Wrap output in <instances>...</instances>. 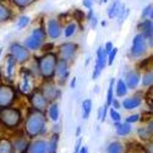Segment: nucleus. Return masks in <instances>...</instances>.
<instances>
[{"label": "nucleus", "mask_w": 153, "mask_h": 153, "mask_svg": "<svg viewBox=\"0 0 153 153\" xmlns=\"http://www.w3.org/2000/svg\"><path fill=\"white\" fill-rule=\"evenodd\" d=\"M58 61L59 60L54 53H45L43 56L38 58V71L45 81H50L56 75Z\"/></svg>", "instance_id": "f257e3e1"}, {"label": "nucleus", "mask_w": 153, "mask_h": 153, "mask_svg": "<svg viewBox=\"0 0 153 153\" xmlns=\"http://www.w3.org/2000/svg\"><path fill=\"white\" fill-rule=\"evenodd\" d=\"M45 126V115L43 114V111L39 110H32L26 120V132L28 136L33 137L39 135Z\"/></svg>", "instance_id": "f03ea898"}, {"label": "nucleus", "mask_w": 153, "mask_h": 153, "mask_svg": "<svg viewBox=\"0 0 153 153\" xmlns=\"http://www.w3.org/2000/svg\"><path fill=\"white\" fill-rule=\"evenodd\" d=\"M0 120L7 129H14L21 121V113L16 108H3L0 110Z\"/></svg>", "instance_id": "7ed1b4c3"}, {"label": "nucleus", "mask_w": 153, "mask_h": 153, "mask_svg": "<svg viewBox=\"0 0 153 153\" xmlns=\"http://www.w3.org/2000/svg\"><path fill=\"white\" fill-rule=\"evenodd\" d=\"M45 39V33L43 28H36L32 31V33L25 39V47L30 50H38L41 47H43Z\"/></svg>", "instance_id": "20e7f679"}, {"label": "nucleus", "mask_w": 153, "mask_h": 153, "mask_svg": "<svg viewBox=\"0 0 153 153\" xmlns=\"http://www.w3.org/2000/svg\"><path fill=\"white\" fill-rule=\"evenodd\" d=\"M107 62H108V54L105 52V48L99 47L97 49V60H96L94 69H93V72H92V79L93 80L98 79V76L100 75V72L105 69Z\"/></svg>", "instance_id": "39448f33"}, {"label": "nucleus", "mask_w": 153, "mask_h": 153, "mask_svg": "<svg viewBox=\"0 0 153 153\" xmlns=\"http://www.w3.org/2000/svg\"><path fill=\"white\" fill-rule=\"evenodd\" d=\"M16 98V90L12 86L1 85L0 86V107L7 108Z\"/></svg>", "instance_id": "423d86ee"}, {"label": "nucleus", "mask_w": 153, "mask_h": 153, "mask_svg": "<svg viewBox=\"0 0 153 153\" xmlns=\"http://www.w3.org/2000/svg\"><path fill=\"white\" fill-rule=\"evenodd\" d=\"M30 102L33 107V109L39 110V111H44L47 105H48V99L45 98V96L43 94L41 88L34 90L31 94H30Z\"/></svg>", "instance_id": "0eeeda50"}, {"label": "nucleus", "mask_w": 153, "mask_h": 153, "mask_svg": "<svg viewBox=\"0 0 153 153\" xmlns=\"http://www.w3.org/2000/svg\"><path fill=\"white\" fill-rule=\"evenodd\" d=\"M10 54L17 60V62L22 64L30 59V49L19 43H12L10 45Z\"/></svg>", "instance_id": "6e6552de"}, {"label": "nucleus", "mask_w": 153, "mask_h": 153, "mask_svg": "<svg viewBox=\"0 0 153 153\" xmlns=\"http://www.w3.org/2000/svg\"><path fill=\"white\" fill-rule=\"evenodd\" d=\"M146 39L147 38L143 34H136L134 37V41H132V45H131V55L135 58L138 56H142L146 53Z\"/></svg>", "instance_id": "1a4fd4ad"}, {"label": "nucleus", "mask_w": 153, "mask_h": 153, "mask_svg": "<svg viewBox=\"0 0 153 153\" xmlns=\"http://www.w3.org/2000/svg\"><path fill=\"white\" fill-rule=\"evenodd\" d=\"M77 52V44L72 42H66L59 47V55L60 59H64L66 61H71L75 58V54Z\"/></svg>", "instance_id": "9d476101"}, {"label": "nucleus", "mask_w": 153, "mask_h": 153, "mask_svg": "<svg viewBox=\"0 0 153 153\" xmlns=\"http://www.w3.org/2000/svg\"><path fill=\"white\" fill-rule=\"evenodd\" d=\"M41 90H42L43 94L45 96V98L48 99V102H54L60 94V91L56 88V86L52 82V80L44 82V85L42 86Z\"/></svg>", "instance_id": "9b49d317"}, {"label": "nucleus", "mask_w": 153, "mask_h": 153, "mask_svg": "<svg viewBox=\"0 0 153 153\" xmlns=\"http://www.w3.org/2000/svg\"><path fill=\"white\" fill-rule=\"evenodd\" d=\"M47 32L52 39H56L61 34V26L56 19H50L47 23Z\"/></svg>", "instance_id": "f8f14e48"}, {"label": "nucleus", "mask_w": 153, "mask_h": 153, "mask_svg": "<svg viewBox=\"0 0 153 153\" xmlns=\"http://www.w3.org/2000/svg\"><path fill=\"white\" fill-rule=\"evenodd\" d=\"M142 103V94L141 93H136L129 98H125L123 100V107L126 109V110H131V109H135L137 107H140Z\"/></svg>", "instance_id": "ddd939ff"}, {"label": "nucleus", "mask_w": 153, "mask_h": 153, "mask_svg": "<svg viewBox=\"0 0 153 153\" xmlns=\"http://www.w3.org/2000/svg\"><path fill=\"white\" fill-rule=\"evenodd\" d=\"M27 153H49V145L43 140H38L30 145Z\"/></svg>", "instance_id": "4468645a"}, {"label": "nucleus", "mask_w": 153, "mask_h": 153, "mask_svg": "<svg viewBox=\"0 0 153 153\" xmlns=\"http://www.w3.org/2000/svg\"><path fill=\"white\" fill-rule=\"evenodd\" d=\"M68 75H69L68 61L64 60V59H59L58 66H56V76H58V79H59V82H60V83L65 82Z\"/></svg>", "instance_id": "2eb2a0df"}, {"label": "nucleus", "mask_w": 153, "mask_h": 153, "mask_svg": "<svg viewBox=\"0 0 153 153\" xmlns=\"http://www.w3.org/2000/svg\"><path fill=\"white\" fill-rule=\"evenodd\" d=\"M140 80H141V75H140V72L136 70L129 71L125 76V82H126L127 87L131 88V90H135L137 87V85L140 83Z\"/></svg>", "instance_id": "dca6fc26"}, {"label": "nucleus", "mask_w": 153, "mask_h": 153, "mask_svg": "<svg viewBox=\"0 0 153 153\" xmlns=\"http://www.w3.org/2000/svg\"><path fill=\"white\" fill-rule=\"evenodd\" d=\"M21 75H22V81H21V86H20V90L22 93L25 94H28L32 90V86H31V77H30V71L27 69H22L21 70Z\"/></svg>", "instance_id": "f3484780"}, {"label": "nucleus", "mask_w": 153, "mask_h": 153, "mask_svg": "<svg viewBox=\"0 0 153 153\" xmlns=\"http://www.w3.org/2000/svg\"><path fill=\"white\" fill-rule=\"evenodd\" d=\"M121 3L119 0H115L108 9V17L109 19H114V17H118L119 12H120V9H121Z\"/></svg>", "instance_id": "a211bd4d"}, {"label": "nucleus", "mask_w": 153, "mask_h": 153, "mask_svg": "<svg viewBox=\"0 0 153 153\" xmlns=\"http://www.w3.org/2000/svg\"><path fill=\"white\" fill-rule=\"evenodd\" d=\"M115 129H117V134L120 136H125V135H129L131 132V126L129 123H115Z\"/></svg>", "instance_id": "6ab92c4d"}, {"label": "nucleus", "mask_w": 153, "mask_h": 153, "mask_svg": "<svg viewBox=\"0 0 153 153\" xmlns=\"http://www.w3.org/2000/svg\"><path fill=\"white\" fill-rule=\"evenodd\" d=\"M16 62H17V60L12 56L11 54L7 55V59H6V72H7L9 77H11L12 74H14V69H15Z\"/></svg>", "instance_id": "aec40b11"}, {"label": "nucleus", "mask_w": 153, "mask_h": 153, "mask_svg": "<svg viewBox=\"0 0 153 153\" xmlns=\"http://www.w3.org/2000/svg\"><path fill=\"white\" fill-rule=\"evenodd\" d=\"M92 110V100L91 99H85L82 102V118L88 119Z\"/></svg>", "instance_id": "412c9836"}, {"label": "nucleus", "mask_w": 153, "mask_h": 153, "mask_svg": "<svg viewBox=\"0 0 153 153\" xmlns=\"http://www.w3.org/2000/svg\"><path fill=\"white\" fill-rule=\"evenodd\" d=\"M12 149H14V145L9 140L1 138V141H0V153H12Z\"/></svg>", "instance_id": "4be33fe9"}, {"label": "nucleus", "mask_w": 153, "mask_h": 153, "mask_svg": "<svg viewBox=\"0 0 153 153\" xmlns=\"http://www.w3.org/2000/svg\"><path fill=\"white\" fill-rule=\"evenodd\" d=\"M152 21L151 20H145V21H142V23L138 26V28L141 30V34H143L146 38H148L149 37V32H151V28H152Z\"/></svg>", "instance_id": "5701e85b"}, {"label": "nucleus", "mask_w": 153, "mask_h": 153, "mask_svg": "<svg viewBox=\"0 0 153 153\" xmlns=\"http://www.w3.org/2000/svg\"><path fill=\"white\" fill-rule=\"evenodd\" d=\"M127 85L124 80H119L117 82V88H115V91H117V96L118 97H124L126 93H127Z\"/></svg>", "instance_id": "b1692460"}, {"label": "nucleus", "mask_w": 153, "mask_h": 153, "mask_svg": "<svg viewBox=\"0 0 153 153\" xmlns=\"http://www.w3.org/2000/svg\"><path fill=\"white\" fill-rule=\"evenodd\" d=\"M10 17H11V10L4 4H1L0 5V21L6 22L7 20H10Z\"/></svg>", "instance_id": "393cba45"}, {"label": "nucleus", "mask_w": 153, "mask_h": 153, "mask_svg": "<svg viewBox=\"0 0 153 153\" xmlns=\"http://www.w3.org/2000/svg\"><path fill=\"white\" fill-rule=\"evenodd\" d=\"M142 85L145 87L153 86V70H148L142 76Z\"/></svg>", "instance_id": "a878e982"}, {"label": "nucleus", "mask_w": 153, "mask_h": 153, "mask_svg": "<svg viewBox=\"0 0 153 153\" xmlns=\"http://www.w3.org/2000/svg\"><path fill=\"white\" fill-rule=\"evenodd\" d=\"M49 117L53 121H58L59 119V107L56 103H52L49 107Z\"/></svg>", "instance_id": "bb28decb"}, {"label": "nucleus", "mask_w": 153, "mask_h": 153, "mask_svg": "<svg viewBox=\"0 0 153 153\" xmlns=\"http://www.w3.org/2000/svg\"><path fill=\"white\" fill-rule=\"evenodd\" d=\"M76 28H77V25H76L75 22L69 23L68 26H66L65 28H64V36H65L66 38L72 37V36L76 33Z\"/></svg>", "instance_id": "cd10ccee"}, {"label": "nucleus", "mask_w": 153, "mask_h": 153, "mask_svg": "<svg viewBox=\"0 0 153 153\" xmlns=\"http://www.w3.org/2000/svg\"><path fill=\"white\" fill-rule=\"evenodd\" d=\"M108 153H121L123 152V145L118 141H114L108 146Z\"/></svg>", "instance_id": "c85d7f7f"}, {"label": "nucleus", "mask_w": 153, "mask_h": 153, "mask_svg": "<svg viewBox=\"0 0 153 153\" xmlns=\"http://www.w3.org/2000/svg\"><path fill=\"white\" fill-rule=\"evenodd\" d=\"M127 15H129V9H126L125 5L123 4L121 5V9H120V12H119V15H118V23L121 25L125 21V19L127 17Z\"/></svg>", "instance_id": "c756f323"}, {"label": "nucleus", "mask_w": 153, "mask_h": 153, "mask_svg": "<svg viewBox=\"0 0 153 153\" xmlns=\"http://www.w3.org/2000/svg\"><path fill=\"white\" fill-rule=\"evenodd\" d=\"M113 88H114V79H111L110 80V82H109V87H108V93H107V105L109 107L111 103H113Z\"/></svg>", "instance_id": "7c9ffc66"}, {"label": "nucleus", "mask_w": 153, "mask_h": 153, "mask_svg": "<svg viewBox=\"0 0 153 153\" xmlns=\"http://www.w3.org/2000/svg\"><path fill=\"white\" fill-rule=\"evenodd\" d=\"M34 1L36 0H12V3H14L16 6L21 7V9H25V7L32 5Z\"/></svg>", "instance_id": "2f4dec72"}, {"label": "nucleus", "mask_w": 153, "mask_h": 153, "mask_svg": "<svg viewBox=\"0 0 153 153\" xmlns=\"http://www.w3.org/2000/svg\"><path fill=\"white\" fill-rule=\"evenodd\" d=\"M28 23H30V17L28 16H21L19 19V21H17V28L19 30H23Z\"/></svg>", "instance_id": "473e14b6"}, {"label": "nucleus", "mask_w": 153, "mask_h": 153, "mask_svg": "<svg viewBox=\"0 0 153 153\" xmlns=\"http://www.w3.org/2000/svg\"><path fill=\"white\" fill-rule=\"evenodd\" d=\"M58 135H54L53 138H52V141H50L49 143V153H56V146H58Z\"/></svg>", "instance_id": "72a5a7b5"}, {"label": "nucleus", "mask_w": 153, "mask_h": 153, "mask_svg": "<svg viewBox=\"0 0 153 153\" xmlns=\"http://www.w3.org/2000/svg\"><path fill=\"white\" fill-rule=\"evenodd\" d=\"M26 146H27V143L25 142V140H17V141L14 143V147H15L17 151H20V152H25V149L28 148V147H26Z\"/></svg>", "instance_id": "f704fd0d"}, {"label": "nucleus", "mask_w": 153, "mask_h": 153, "mask_svg": "<svg viewBox=\"0 0 153 153\" xmlns=\"http://www.w3.org/2000/svg\"><path fill=\"white\" fill-rule=\"evenodd\" d=\"M107 110H108V105H107V104L99 108V110H98V119H99L100 121H104V120H105Z\"/></svg>", "instance_id": "c9c22d12"}, {"label": "nucleus", "mask_w": 153, "mask_h": 153, "mask_svg": "<svg viewBox=\"0 0 153 153\" xmlns=\"http://www.w3.org/2000/svg\"><path fill=\"white\" fill-rule=\"evenodd\" d=\"M74 17H75V20H77V22L79 23H81L82 22V20L85 19V14L81 11V10H79V9H75L74 10Z\"/></svg>", "instance_id": "e433bc0d"}, {"label": "nucleus", "mask_w": 153, "mask_h": 153, "mask_svg": "<svg viewBox=\"0 0 153 153\" xmlns=\"http://www.w3.org/2000/svg\"><path fill=\"white\" fill-rule=\"evenodd\" d=\"M117 53H118V48L114 47V49L108 54V65H113V62H114L115 56H117Z\"/></svg>", "instance_id": "4c0bfd02"}, {"label": "nucleus", "mask_w": 153, "mask_h": 153, "mask_svg": "<svg viewBox=\"0 0 153 153\" xmlns=\"http://www.w3.org/2000/svg\"><path fill=\"white\" fill-rule=\"evenodd\" d=\"M110 118H111V120H113V121H115V123H119V121H120V119H121L120 114L117 111V109H114V108H111V109H110Z\"/></svg>", "instance_id": "58836bf2"}, {"label": "nucleus", "mask_w": 153, "mask_h": 153, "mask_svg": "<svg viewBox=\"0 0 153 153\" xmlns=\"http://www.w3.org/2000/svg\"><path fill=\"white\" fill-rule=\"evenodd\" d=\"M151 134H152V131L148 129H146V127H142V129H140L138 130V135L140 136H142L143 138H148V137H151Z\"/></svg>", "instance_id": "ea45409f"}, {"label": "nucleus", "mask_w": 153, "mask_h": 153, "mask_svg": "<svg viewBox=\"0 0 153 153\" xmlns=\"http://www.w3.org/2000/svg\"><path fill=\"white\" fill-rule=\"evenodd\" d=\"M152 5H147L145 9H143V11H142V15H141V17L142 19H145V17H147L148 15H151V11H152Z\"/></svg>", "instance_id": "a19ab883"}, {"label": "nucleus", "mask_w": 153, "mask_h": 153, "mask_svg": "<svg viewBox=\"0 0 153 153\" xmlns=\"http://www.w3.org/2000/svg\"><path fill=\"white\" fill-rule=\"evenodd\" d=\"M138 120H140V115H138V114H134V115H130L129 118H126V123H129V124L136 123Z\"/></svg>", "instance_id": "79ce46f5"}, {"label": "nucleus", "mask_w": 153, "mask_h": 153, "mask_svg": "<svg viewBox=\"0 0 153 153\" xmlns=\"http://www.w3.org/2000/svg\"><path fill=\"white\" fill-rule=\"evenodd\" d=\"M82 4L85 7H87L88 10L92 9V4H93V0H82Z\"/></svg>", "instance_id": "37998d69"}, {"label": "nucleus", "mask_w": 153, "mask_h": 153, "mask_svg": "<svg viewBox=\"0 0 153 153\" xmlns=\"http://www.w3.org/2000/svg\"><path fill=\"white\" fill-rule=\"evenodd\" d=\"M104 48H105V52H107V54H109V53L111 52V50L114 49V47H113V43H111V42H107Z\"/></svg>", "instance_id": "c03bdc74"}, {"label": "nucleus", "mask_w": 153, "mask_h": 153, "mask_svg": "<svg viewBox=\"0 0 153 153\" xmlns=\"http://www.w3.org/2000/svg\"><path fill=\"white\" fill-rule=\"evenodd\" d=\"M54 48V44L53 43H48V44H44L43 45V50H45V52H48V53H50L49 50H52Z\"/></svg>", "instance_id": "a18cd8bd"}, {"label": "nucleus", "mask_w": 153, "mask_h": 153, "mask_svg": "<svg viewBox=\"0 0 153 153\" xmlns=\"http://www.w3.org/2000/svg\"><path fill=\"white\" fill-rule=\"evenodd\" d=\"M148 41H149V44H151V47H153V23H152V28H151V32H149Z\"/></svg>", "instance_id": "49530a36"}, {"label": "nucleus", "mask_w": 153, "mask_h": 153, "mask_svg": "<svg viewBox=\"0 0 153 153\" xmlns=\"http://www.w3.org/2000/svg\"><path fill=\"white\" fill-rule=\"evenodd\" d=\"M151 61H153V58H148V59H146L143 62H141V64H140V66H141L142 69H145V68H146V65H147L148 62H151Z\"/></svg>", "instance_id": "de8ad7c7"}, {"label": "nucleus", "mask_w": 153, "mask_h": 153, "mask_svg": "<svg viewBox=\"0 0 153 153\" xmlns=\"http://www.w3.org/2000/svg\"><path fill=\"white\" fill-rule=\"evenodd\" d=\"M146 153H153V141L147 145V147H146Z\"/></svg>", "instance_id": "09e8293b"}, {"label": "nucleus", "mask_w": 153, "mask_h": 153, "mask_svg": "<svg viewBox=\"0 0 153 153\" xmlns=\"http://www.w3.org/2000/svg\"><path fill=\"white\" fill-rule=\"evenodd\" d=\"M81 147V140H79V141H77V143H76V147H75V153H79L80 152V148Z\"/></svg>", "instance_id": "8fccbe9b"}, {"label": "nucleus", "mask_w": 153, "mask_h": 153, "mask_svg": "<svg viewBox=\"0 0 153 153\" xmlns=\"http://www.w3.org/2000/svg\"><path fill=\"white\" fill-rule=\"evenodd\" d=\"M111 104H113V108H114V109H118V108L120 107V104H119V102H118L117 99H113V103H111Z\"/></svg>", "instance_id": "3c124183"}, {"label": "nucleus", "mask_w": 153, "mask_h": 153, "mask_svg": "<svg viewBox=\"0 0 153 153\" xmlns=\"http://www.w3.org/2000/svg\"><path fill=\"white\" fill-rule=\"evenodd\" d=\"M91 26H92V28H94L97 26V17L96 16H93L92 20H91Z\"/></svg>", "instance_id": "603ef678"}, {"label": "nucleus", "mask_w": 153, "mask_h": 153, "mask_svg": "<svg viewBox=\"0 0 153 153\" xmlns=\"http://www.w3.org/2000/svg\"><path fill=\"white\" fill-rule=\"evenodd\" d=\"M92 17H93V10L90 9V11H88V14H87V20H88V21H91Z\"/></svg>", "instance_id": "864d4df0"}, {"label": "nucleus", "mask_w": 153, "mask_h": 153, "mask_svg": "<svg viewBox=\"0 0 153 153\" xmlns=\"http://www.w3.org/2000/svg\"><path fill=\"white\" fill-rule=\"evenodd\" d=\"M75 86H76V77H74V79L71 80V83H70V87H71V88H75Z\"/></svg>", "instance_id": "5fc2aeb1"}, {"label": "nucleus", "mask_w": 153, "mask_h": 153, "mask_svg": "<svg viewBox=\"0 0 153 153\" xmlns=\"http://www.w3.org/2000/svg\"><path fill=\"white\" fill-rule=\"evenodd\" d=\"M79 153H88V149H87V147L86 146H82V148L80 149V152Z\"/></svg>", "instance_id": "6e6d98bb"}, {"label": "nucleus", "mask_w": 153, "mask_h": 153, "mask_svg": "<svg viewBox=\"0 0 153 153\" xmlns=\"http://www.w3.org/2000/svg\"><path fill=\"white\" fill-rule=\"evenodd\" d=\"M148 129H149V130L153 132V121H151V123H149V125H148Z\"/></svg>", "instance_id": "4d7b16f0"}, {"label": "nucleus", "mask_w": 153, "mask_h": 153, "mask_svg": "<svg viewBox=\"0 0 153 153\" xmlns=\"http://www.w3.org/2000/svg\"><path fill=\"white\" fill-rule=\"evenodd\" d=\"M149 17L153 20V7H152V11H151V15H149Z\"/></svg>", "instance_id": "13d9d810"}, {"label": "nucleus", "mask_w": 153, "mask_h": 153, "mask_svg": "<svg viewBox=\"0 0 153 153\" xmlns=\"http://www.w3.org/2000/svg\"><path fill=\"white\" fill-rule=\"evenodd\" d=\"M103 1H104V3H107V1H108V0H103Z\"/></svg>", "instance_id": "bf43d9fd"}]
</instances>
